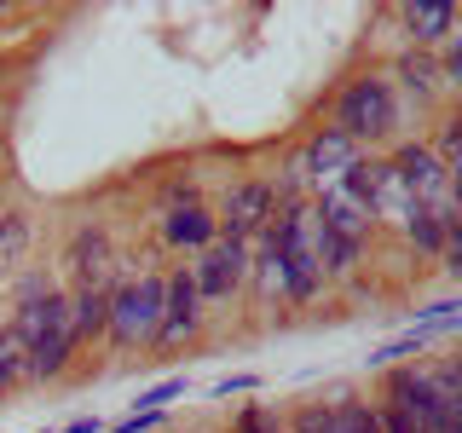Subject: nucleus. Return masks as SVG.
Segmentation results:
<instances>
[{
    "instance_id": "f257e3e1",
    "label": "nucleus",
    "mask_w": 462,
    "mask_h": 433,
    "mask_svg": "<svg viewBox=\"0 0 462 433\" xmlns=\"http://www.w3.org/2000/svg\"><path fill=\"white\" fill-rule=\"evenodd\" d=\"M23 358H29V382H58L76 358V329H69V295H58L47 278H29L18 295V318H12Z\"/></svg>"
},
{
    "instance_id": "f03ea898",
    "label": "nucleus",
    "mask_w": 462,
    "mask_h": 433,
    "mask_svg": "<svg viewBox=\"0 0 462 433\" xmlns=\"http://www.w3.org/2000/svg\"><path fill=\"white\" fill-rule=\"evenodd\" d=\"M336 134H346L365 151V144H387L399 134V93L382 69H358L353 81L336 93Z\"/></svg>"
},
{
    "instance_id": "7ed1b4c3",
    "label": "nucleus",
    "mask_w": 462,
    "mask_h": 433,
    "mask_svg": "<svg viewBox=\"0 0 462 433\" xmlns=\"http://www.w3.org/2000/svg\"><path fill=\"white\" fill-rule=\"evenodd\" d=\"M162 289H168V272H139V278H122L110 289L105 341L116 346V353H139V346L156 341V324H162Z\"/></svg>"
},
{
    "instance_id": "20e7f679",
    "label": "nucleus",
    "mask_w": 462,
    "mask_h": 433,
    "mask_svg": "<svg viewBox=\"0 0 462 433\" xmlns=\"http://www.w3.org/2000/svg\"><path fill=\"white\" fill-rule=\"evenodd\" d=\"M382 399H393L422 433H462L457 404L445 399V387L433 382L428 364H393V370L382 375Z\"/></svg>"
},
{
    "instance_id": "39448f33",
    "label": "nucleus",
    "mask_w": 462,
    "mask_h": 433,
    "mask_svg": "<svg viewBox=\"0 0 462 433\" xmlns=\"http://www.w3.org/2000/svg\"><path fill=\"white\" fill-rule=\"evenodd\" d=\"M393 173L404 185H411V197H416V208H433V214H451L457 208V191H451V173H445V162L433 156V144H393Z\"/></svg>"
},
{
    "instance_id": "423d86ee",
    "label": "nucleus",
    "mask_w": 462,
    "mask_h": 433,
    "mask_svg": "<svg viewBox=\"0 0 462 433\" xmlns=\"http://www.w3.org/2000/svg\"><path fill=\"white\" fill-rule=\"evenodd\" d=\"M202 295H197V283H191V266H173L168 272V289H162V324H156V353H180L185 341H197L202 336Z\"/></svg>"
},
{
    "instance_id": "0eeeda50",
    "label": "nucleus",
    "mask_w": 462,
    "mask_h": 433,
    "mask_svg": "<svg viewBox=\"0 0 462 433\" xmlns=\"http://www.w3.org/2000/svg\"><path fill=\"white\" fill-rule=\"evenodd\" d=\"M249 249H254V243L214 237L208 249L197 254V266H191V283H197L202 307H208V300H231L243 283H249Z\"/></svg>"
},
{
    "instance_id": "6e6552de",
    "label": "nucleus",
    "mask_w": 462,
    "mask_h": 433,
    "mask_svg": "<svg viewBox=\"0 0 462 433\" xmlns=\"http://www.w3.org/2000/svg\"><path fill=\"white\" fill-rule=\"evenodd\" d=\"M295 162H300V173H307V202H312L324 185L346 180V173L365 162V151H358L346 134H336V127H318V134H307V144L295 151Z\"/></svg>"
},
{
    "instance_id": "1a4fd4ad",
    "label": "nucleus",
    "mask_w": 462,
    "mask_h": 433,
    "mask_svg": "<svg viewBox=\"0 0 462 433\" xmlns=\"http://www.w3.org/2000/svg\"><path fill=\"white\" fill-rule=\"evenodd\" d=\"M272 214H278V191H272V180H237L226 191V208L214 214V220H220V237L254 243L260 231L272 226Z\"/></svg>"
},
{
    "instance_id": "9d476101",
    "label": "nucleus",
    "mask_w": 462,
    "mask_h": 433,
    "mask_svg": "<svg viewBox=\"0 0 462 433\" xmlns=\"http://www.w3.org/2000/svg\"><path fill=\"white\" fill-rule=\"evenodd\" d=\"M358 180H365V202H370V220H382V226H404L416 214V197H411V185L393 173V162L387 156H365L358 162Z\"/></svg>"
},
{
    "instance_id": "9b49d317",
    "label": "nucleus",
    "mask_w": 462,
    "mask_h": 433,
    "mask_svg": "<svg viewBox=\"0 0 462 433\" xmlns=\"http://www.w3.org/2000/svg\"><path fill=\"white\" fill-rule=\"evenodd\" d=\"M399 23H404V41H411L416 52H433V47H445V41L457 35L462 12L451 0H422V6H399Z\"/></svg>"
},
{
    "instance_id": "f8f14e48",
    "label": "nucleus",
    "mask_w": 462,
    "mask_h": 433,
    "mask_svg": "<svg viewBox=\"0 0 462 433\" xmlns=\"http://www.w3.org/2000/svg\"><path fill=\"white\" fill-rule=\"evenodd\" d=\"M393 93L404 98H416V105H433L439 98V87H445V69H439V52H416V47H404L393 58Z\"/></svg>"
},
{
    "instance_id": "ddd939ff",
    "label": "nucleus",
    "mask_w": 462,
    "mask_h": 433,
    "mask_svg": "<svg viewBox=\"0 0 462 433\" xmlns=\"http://www.w3.org/2000/svg\"><path fill=\"white\" fill-rule=\"evenodd\" d=\"M220 237V220H214V208H202V202H180V208L162 214V243L168 249H208V243Z\"/></svg>"
},
{
    "instance_id": "4468645a",
    "label": "nucleus",
    "mask_w": 462,
    "mask_h": 433,
    "mask_svg": "<svg viewBox=\"0 0 462 433\" xmlns=\"http://www.w3.org/2000/svg\"><path fill=\"white\" fill-rule=\"evenodd\" d=\"M249 289L260 307H272V300H289V266L278 254V243H272V231H260L254 249H249Z\"/></svg>"
},
{
    "instance_id": "2eb2a0df",
    "label": "nucleus",
    "mask_w": 462,
    "mask_h": 433,
    "mask_svg": "<svg viewBox=\"0 0 462 433\" xmlns=\"http://www.w3.org/2000/svg\"><path fill=\"white\" fill-rule=\"evenodd\" d=\"M64 266H69V278L81 283H98V272L110 266V237H105V226H76V237H69V249H64Z\"/></svg>"
},
{
    "instance_id": "dca6fc26",
    "label": "nucleus",
    "mask_w": 462,
    "mask_h": 433,
    "mask_svg": "<svg viewBox=\"0 0 462 433\" xmlns=\"http://www.w3.org/2000/svg\"><path fill=\"white\" fill-rule=\"evenodd\" d=\"M105 324H110V289L105 283H81L76 295H69V329H76V346L98 341Z\"/></svg>"
},
{
    "instance_id": "f3484780",
    "label": "nucleus",
    "mask_w": 462,
    "mask_h": 433,
    "mask_svg": "<svg viewBox=\"0 0 462 433\" xmlns=\"http://www.w3.org/2000/svg\"><path fill=\"white\" fill-rule=\"evenodd\" d=\"M445 231H451V214H433V208H416L411 220H404V237H411L416 254H445Z\"/></svg>"
},
{
    "instance_id": "a211bd4d",
    "label": "nucleus",
    "mask_w": 462,
    "mask_h": 433,
    "mask_svg": "<svg viewBox=\"0 0 462 433\" xmlns=\"http://www.w3.org/2000/svg\"><path fill=\"white\" fill-rule=\"evenodd\" d=\"M23 375H29V358H23L18 336H12V329H0V393H6V387H18Z\"/></svg>"
},
{
    "instance_id": "6ab92c4d",
    "label": "nucleus",
    "mask_w": 462,
    "mask_h": 433,
    "mask_svg": "<svg viewBox=\"0 0 462 433\" xmlns=\"http://www.w3.org/2000/svg\"><path fill=\"white\" fill-rule=\"evenodd\" d=\"M231 433H289L278 410H266V404H243L237 416H231Z\"/></svg>"
},
{
    "instance_id": "aec40b11",
    "label": "nucleus",
    "mask_w": 462,
    "mask_h": 433,
    "mask_svg": "<svg viewBox=\"0 0 462 433\" xmlns=\"http://www.w3.org/2000/svg\"><path fill=\"white\" fill-rule=\"evenodd\" d=\"M23 243H29L23 214H0V260H18V254H23Z\"/></svg>"
},
{
    "instance_id": "412c9836",
    "label": "nucleus",
    "mask_w": 462,
    "mask_h": 433,
    "mask_svg": "<svg viewBox=\"0 0 462 433\" xmlns=\"http://www.w3.org/2000/svg\"><path fill=\"white\" fill-rule=\"evenodd\" d=\"M168 399H185V375H168V382L144 387V393H139V410H168Z\"/></svg>"
},
{
    "instance_id": "4be33fe9",
    "label": "nucleus",
    "mask_w": 462,
    "mask_h": 433,
    "mask_svg": "<svg viewBox=\"0 0 462 433\" xmlns=\"http://www.w3.org/2000/svg\"><path fill=\"white\" fill-rule=\"evenodd\" d=\"M457 151H462V115H445L439 134H433V156L445 162V156H457Z\"/></svg>"
},
{
    "instance_id": "5701e85b",
    "label": "nucleus",
    "mask_w": 462,
    "mask_h": 433,
    "mask_svg": "<svg viewBox=\"0 0 462 433\" xmlns=\"http://www.w3.org/2000/svg\"><path fill=\"white\" fill-rule=\"evenodd\" d=\"M375 416H382V433H422V428H416L393 399H375Z\"/></svg>"
},
{
    "instance_id": "b1692460",
    "label": "nucleus",
    "mask_w": 462,
    "mask_h": 433,
    "mask_svg": "<svg viewBox=\"0 0 462 433\" xmlns=\"http://www.w3.org/2000/svg\"><path fill=\"white\" fill-rule=\"evenodd\" d=\"M162 416H168V410H134V416H122V422H110V433H144V428H162Z\"/></svg>"
},
{
    "instance_id": "393cba45",
    "label": "nucleus",
    "mask_w": 462,
    "mask_h": 433,
    "mask_svg": "<svg viewBox=\"0 0 462 433\" xmlns=\"http://www.w3.org/2000/svg\"><path fill=\"white\" fill-rule=\"evenodd\" d=\"M260 387V375H226V382H214L208 387V399H231V393H254Z\"/></svg>"
},
{
    "instance_id": "a878e982",
    "label": "nucleus",
    "mask_w": 462,
    "mask_h": 433,
    "mask_svg": "<svg viewBox=\"0 0 462 433\" xmlns=\"http://www.w3.org/2000/svg\"><path fill=\"white\" fill-rule=\"evenodd\" d=\"M64 433H105V422H98V416H76Z\"/></svg>"
},
{
    "instance_id": "bb28decb",
    "label": "nucleus",
    "mask_w": 462,
    "mask_h": 433,
    "mask_svg": "<svg viewBox=\"0 0 462 433\" xmlns=\"http://www.w3.org/2000/svg\"><path fill=\"white\" fill-rule=\"evenodd\" d=\"M445 173H451V191L462 197V151H457V156H445Z\"/></svg>"
},
{
    "instance_id": "cd10ccee",
    "label": "nucleus",
    "mask_w": 462,
    "mask_h": 433,
    "mask_svg": "<svg viewBox=\"0 0 462 433\" xmlns=\"http://www.w3.org/2000/svg\"><path fill=\"white\" fill-rule=\"evenodd\" d=\"M451 220H457V226H462V197H457V208H451Z\"/></svg>"
},
{
    "instance_id": "c85d7f7f",
    "label": "nucleus",
    "mask_w": 462,
    "mask_h": 433,
    "mask_svg": "<svg viewBox=\"0 0 462 433\" xmlns=\"http://www.w3.org/2000/svg\"><path fill=\"white\" fill-rule=\"evenodd\" d=\"M202 433H220V428H202Z\"/></svg>"
},
{
    "instance_id": "c756f323",
    "label": "nucleus",
    "mask_w": 462,
    "mask_h": 433,
    "mask_svg": "<svg viewBox=\"0 0 462 433\" xmlns=\"http://www.w3.org/2000/svg\"><path fill=\"white\" fill-rule=\"evenodd\" d=\"M457 115H462V105H457Z\"/></svg>"
}]
</instances>
